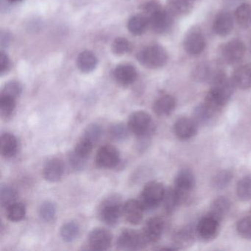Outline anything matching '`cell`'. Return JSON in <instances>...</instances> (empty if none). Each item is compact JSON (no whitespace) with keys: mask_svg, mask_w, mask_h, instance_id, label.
Masks as SVG:
<instances>
[{"mask_svg":"<svg viewBox=\"0 0 251 251\" xmlns=\"http://www.w3.org/2000/svg\"><path fill=\"white\" fill-rule=\"evenodd\" d=\"M236 230L239 236L248 240H251V217L240 219L236 224Z\"/></svg>","mask_w":251,"mask_h":251,"instance_id":"40","label":"cell"},{"mask_svg":"<svg viewBox=\"0 0 251 251\" xmlns=\"http://www.w3.org/2000/svg\"><path fill=\"white\" fill-rule=\"evenodd\" d=\"M23 92V86L20 83L17 81H10L7 83L2 89L1 95L11 97V98H18Z\"/></svg>","mask_w":251,"mask_h":251,"instance_id":"42","label":"cell"},{"mask_svg":"<svg viewBox=\"0 0 251 251\" xmlns=\"http://www.w3.org/2000/svg\"><path fill=\"white\" fill-rule=\"evenodd\" d=\"M164 221L159 217H154L147 221L142 233L148 243L157 242L162 236Z\"/></svg>","mask_w":251,"mask_h":251,"instance_id":"15","label":"cell"},{"mask_svg":"<svg viewBox=\"0 0 251 251\" xmlns=\"http://www.w3.org/2000/svg\"><path fill=\"white\" fill-rule=\"evenodd\" d=\"M15 98L1 95L0 97V114L2 118L8 119L12 116L16 108Z\"/></svg>","mask_w":251,"mask_h":251,"instance_id":"35","label":"cell"},{"mask_svg":"<svg viewBox=\"0 0 251 251\" xmlns=\"http://www.w3.org/2000/svg\"><path fill=\"white\" fill-rule=\"evenodd\" d=\"M17 191L10 186H3L1 188V192H0V202L3 208H7L10 205L17 202Z\"/></svg>","mask_w":251,"mask_h":251,"instance_id":"34","label":"cell"},{"mask_svg":"<svg viewBox=\"0 0 251 251\" xmlns=\"http://www.w3.org/2000/svg\"><path fill=\"white\" fill-rule=\"evenodd\" d=\"M206 47L203 33L198 27H192L187 32L183 39L185 51L192 56L201 55Z\"/></svg>","mask_w":251,"mask_h":251,"instance_id":"8","label":"cell"},{"mask_svg":"<svg viewBox=\"0 0 251 251\" xmlns=\"http://www.w3.org/2000/svg\"><path fill=\"white\" fill-rule=\"evenodd\" d=\"M145 211L140 201L137 200H129L123 205V215L126 220L132 225H138L141 223Z\"/></svg>","mask_w":251,"mask_h":251,"instance_id":"18","label":"cell"},{"mask_svg":"<svg viewBox=\"0 0 251 251\" xmlns=\"http://www.w3.org/2000/svg\"><path fill=\"white\" fill-rule=\"evenodd\" d=\"M150 22V26L157 33H164L171 29L174 16L167 9L159 6L146 16Z\"/></svg>","mask_w":251,"mask_h":251,"instance_id":"7","label":"cell"},{"mask_svg":"<svg viewBox=\"0 0 251 251\" xmlns=\"http://www.w3.org/2000/svg\"><path fill=\"white\" fill-rule=\"evenodd\" d=\"M233 28V16L228 11H222L216 16L213 23V30L217 36H227L231 33Z\"/></svg>","mask_w":251,"mask_h":251,"instance_id":"16","label":"cell"},{"mask_svg":"<svg viewBox=\"0 0 251 251\" xmlns=\"http://www.w3.org/2000/svg\"><path fill=\"white\" fill-rule=\"evenodd\" d=\"M231 80L235 87L243 89V90L251 88V63L238 67L233 71Z\"/></svg>","mask_w":251,"mask_h":251,"instance_id":"20","label":"cell"},{"mask_svg":"<svg viewBox=\"0 0 251 251\" xmlns=\"http://www.w3.org/2000/svg\"><path fill=\"white\" fill-rule=\"evenodd\" d=\"M98 58L93 52L83 51L77 57V65L82 73H89L96 68Z\"/></svg>","mask_w":251,"mask_h":251,"instance_id":"28","label":"cell"},{"mask_svg":"<svg viewBox=\"0 0 251 251\" xmlns=\"http://www.w3.org/2000/svg\"><path fill=\"white\" fill-rule=\"evenodd\" d=\"M246 52V47L240 39L229 41L222 49V57L226 64L230 65L239 64L243 59Z\"/></svg>","mask_w":251,"mask_h":251,"instance_id":"9","label":"cell"},{"mask_svg":"<svg viewBox=\"0 0 251 251\" xmlns=\"http://www.w3.org/2000/svg\"><path fill=\"white\" fill-rule=\"evenodd\" d=\"M236 23L242 28L246 29L251 26V5L242 3L237 7L235 11Z\"/></svg>","mask_w":251,"mask_h":251,"instance_id":"30","label":"cell"},{"mask_svg":"<svg viewBox=\"0 0 251 251\" xmlns=\"http://www.w3.org/2000/svg\"><path fill=\"white\" fill-rule=\"evenodd\" d=\"M176 100L174 97L170 95H163L156 100L154 102V112L160 117L168 116L171 114L176 109Z\"/></svg>","mask_w":251,"mask_h":251,"instance_id":"22","label":"cell"},{"mask_svg":"<svg viewBox=\"0 0 251 251\" xmlns=\"http://www.w3.org/2000/svg\"><path fill=\"white\" fill-rule=\"evenodd\" d=\"M68 158L70 167H71L73 170L78 171V170H81L84 168L86 158L80 156V155L76 154L74 151L70 154Z\"/></svg>","mask_w":251,"mask_h":251,"instance_id":"45","label":"cell"},{"mask_svg":"<svg viewBox=\"0 0 251 251\" xmlns=\"http://www.w3.org/2000/svg\"><path fill=\"white\" fill-rule=\"evenodd\" d=\"M116 82L122 86H128L133 84L137 78L136 69L130 64L118 66L114 71Z\"/></svg>","mask_w":251,"mask_h":251,"instance_id":"19","label":"cell"},{"mask_svg":"<svg viewBox=\"0 0 251 251\" xmlns=\"http://www.w3.org/2000/svg\"><path fill=\"white\" fill-rule=\"evenodd\" d=\"M165 189L162 183L159 182L151 181L147 183L139 200L145 210L153 209L161 204Z\"/></svg>","mask_w":251,"mask_h":251,"instance_id":"4","label":"cell"},{"mask_svg":"<svg viewBox=\"0 0 251 251\" xmlns=\"http://www.w3.org/2000/svg\"><path fill=\"white\" fill-rule=\"evenodd\" d=\"M205 96V103L215 111L223 108L231 98L235 86L231 79L227 78L224 72H221L214 81Z\"/></svg>","mask_w":251,"mask_h":251,"instance_id":"1","label":"cell"},{"mask_svg":"<svg viewBox=\"0 0 251 251\" xmlns=\"http://www.w3.org/2000/svg\"><path fill=\"white\" fill-rule=\"evenodd\" d=\"M233 178V174L229 170H224L215 175L212 180L213 187L217 190H221L228 186Z\"/></svg>","mask_w":251,"mask_h":251,"instance_id":"36","label":"cell"},{"mask_svg":"<svg viewBox=\"0 0 251 251\" xmlns=\"http://www.w3.org/2000/svg\"><path fill=\"white\" fill-rule=\"evenodd\" d=\"M193 239V230L190 227H186L178 230L175 235V241L177 245H186Z\"/></svg>","mask_w":251,"mask_h":251,"instance_id":"44","label":"cell"},{"mask_svg":"<svg viewBox=\"0 0 251 251\" xmlns=\"http://www.w3.org/2000/svg\"><path fill=\"white\" fill-rule=\"evenodd\" d=\"M198 127L193 119L180 117L175 123V135L180 140H189L196 135Z\"/></svg>","mask_w":251,"mask_h":251,"instance_id":"13","label":"cell"},{"mask_svg":"<svg viewBox=\"0 0 251 251\" xmlns=\"http://www.w3.org/2000/svg\"><path fill=\"white\" fill-rule=\"evenodd\" d=\"M10 67V60L5 52H0V73L1 75L8 71Z\"/></svg>","mask_w":251,"mask_h":251,"instance_id":"46","label":"cell"},{"mask_svg":"<svg viewBox=\"0 0 251 251\" xmlns=\"http://www.w3.org/2000/svg\"><path fill=\"white\" fill-rule=\"evenodd\" d=\"M236 195L242 201L251 200V176H245L238 182L236 186Z\"/></svg>","mask_w":251,"mask_h":251,"instance_id":"31","label":"cell"},{"mask_svg":"<svg viewBox=\"0 0 251 251\" xmlns=\"http://www.w3.org/2000/svg\"><path fill=\"white\" fill-rule=\"evenodd\" d=\"M212 64L208 62L198 64L192 72V77L198 82H208L211 83L214 79L221 73V70L213 67Z\"/></svg>","mask_w":251,"mask_h":251,"instance_id":"17","label":"cell"},{"mask_svg":"<svg viewBox=\"0 0 251 251\" xmlns=\"http://www.w3.org/2000/svg\"><path fill=\"white\" fill-rule=\"evenodd\" d=\"M112 51L115 55H123L130 52L131 45L130 42L124 38H117L112 44Z\"/></svg>","mask_w":251,"mask_h":251,"instance_id":"43","label":"cell"},{"mask_svg":"<svg viewBox=\"0 0 251 251\" xmlns=\"http://www.w3.org/2000/svg\"><path fill=\"white\" fill-rule=\"evenodd\" d=\"M196 0H168L167 9L173 16H183L189 14L195 6Z\"/></svg>","mask_w":251,"mask_h":251,"instance_id":"24","label":"cell"},{"mask_svg":"<svg viewBox=\"0 0 251 251\" xmlns=\"http://www.w3.org/2000/svg\"><path fill=\"white\" fill-rule=\"evenodd\" d=\"M94 145L95 144L92 141L83 136L76 144L74 152L83 158H87L89 155L92 153Z\"/></svg>","mask_w":251,"mask_h":251,"instance_id":"38","label":"cell"},{"mask_svg":"<svg viewBox=\"0 0 251 251\" xmlns=\"http://www.w3.org/2000/svg\"><path fill=\"white\" fill-rule=\"evenodd\" d=\"M150 26V22L145 14L133 16L127 23V28L130 33L140 36L145 33Z\"/></svg>","mask_w":251,"mask_h":251,"instance_id":"27","label":"cell"},{"mask_svg":"<svg viewBox=\"0 0 251 251\" xmlns=\"http://www.w3.org/2000/svg\"><path fill=\"white\" fill-rule=\"evenodd\" d=\"M184 201L182 195L176 190V188H168L165 189L163 204L164 209L167 213H173L180 203Z\"/></svg>","mask_w":251,"mask_h":251,"instance_id":"26","label":"cell"},{"mask_svg":"<svg viewBox=\"0 0 251 251\" xmlns=\"http://www.w3.org/2000/svg\"><path fill=\"white\" fill-rule=\"evenodd\" d=\"M64 163L59 158H52L45 164L43 176L45 180L51 183L59 181L64 175Z\"/></svg>","mask_w":251,"mask_h":251,"instance_id":"21","label":"cell"},{"mask_svg":"<svg viewBox=\"0 0 251 251\" xmlns=\"http://www.w3.org/2000/svg\"><path fill=\"white\" fill-rule=\"evenodd\" d=\"M6 209V216L11 222H20L25 217V205L23 202H16L8 206Z\"/></svg>","mask_w":251,"mask_h":251,"instance_id":"33","label":"cell"},{"mask_svg":"<svg viewBox=\"0 0 251 251\" xmlns=\"http://www.w3.org/2000/svg\"><path fill=\"white\" fill-rule=\"evenodd\" d=\"M23 0H7V2L9 3H17V2H22Z\"/></svg>","mask_w":251,"mask_h":251,"instance_id":"47","label":"cell"},{"mask_svg":"<svg viewBox=\"0 0 251 251\" xmlns=\"http://www.w3.org/2000/svg\"><path fill=\"white\" fill-rule=\"evenodd\" d=\"M56 214V206L51 201H45L39 208V215L44 221H52Z\"/></svg>","mask_w":251,"mask_h":251,"instance_id":"39","label":"cell"},{"mask_svg":"<svg viewBox=\"0 0 251 251\" xmlns=\"http://www.w3.org/2000/svg\"><path fill=\"white\" fill-rule=\"evenodd\" d=\"M61 238L66 242L74 241L80 233V227L75 222L70 221L63 225L61 228Z\"/></svg>","mask_w":251,"mask_h":251,"instance_id":"32","label":"cell"},{"mask_svg":"<svg viewBox=\"0 0 251 251\" xmlns=\"http://www.w3.org/2000/svg\"><path fill=\"white\" fill-rule=\"evenodd\" d=\"M123 205L118 196L113 195L106 198L98 210L100 219L108 226H114L123 215Z\"/></svg>","mask_w":251,"mask_h":251,"instance_id":"3","label":"cell"},{"mask_svg":"<svg viewBox=\"0 0 251 251\" xmlns=\"http://www.w3.org/2000/svg\"><path fill=\"white\" fill-rule=\"evenodd\" d=\"M130 133L128 127L123 123H115L109 128V135L111 139L117 142L126 140Z\"/></svg>","mask_w":251,"mask_h":251,"instance_id":"37","label":"cell"},{"mask_svg":"<svg viewBox=\"0 0 251 251\" xmlns=\"http://www.w3.org/2000/svg\"><path fill=\"white\" fill-rule=\"evenodd\" d=\"M1 152L5 158H12L18 152L19 144L14 135L5 133L1 136Z\"/></svg>","mask_w":251,"mask_h":251,"instance_id":"25","label":"cell"},{"mask_svg":"<svg viewBox=\"0 0 251 251\" xmlns=\"http://www.w3.org/2000/svg\"><path fill=\"white\" fill-rule=\"evenodd\" d=\"M230 202L226 197H220L214 200L210 208V215L222 220L230 211Z\"/></svg>","mask_w":251,"mask_h":251,"instance_id":"29","label":"cell"},{"mask_svg":"<svg viewBox=\"0 0 251 251\" xmlns=\"http://www.w3.org/2000/svg\"><path fill=\"white\" fill-rule=\"evenodd\" d=\"M195 186V177L189 169H183L179 171L175 179V188L182 195L183 199Z\"/></svg>","mask_w":251,"mask_h":251,"instance_id":"14","label":"cell"},{"mask_svg":"<svg viewBox=\"0 0 251 251\" xmlns=\"http://www.w3.org/2000/svg\"><path fill=\"white\" fill-rule=\"evenodd\" d=\"M102 127L96 123H92L86 127L83 136L92 141L94 144H96L102 137Z\"/></svg>","mask_w":251,"mask_h":251,"instance_id":"41","label":"cell"},{"mask_svg":"<svg viewBox=\"0 0 251 251\" xmlns=\"http://www.w3.org/2000/svg\"><path fill=\"white\" fill-rule=\"evenodd\" d=\"M217 112V111L203 102L195 108L193 113V120L198 126H206L212 121Z\"/></svg>","mask_w":251,"mask_h":251,"instance_id":"23","label":"cell"},{"mask_svg":"<svg viewBox=\"0 0 251 251\" xmlns=\"http://www.w3.org/2000/svg\"><path fill=\"white\" fill-rule=\"evenodd\" d=\"M143 233L132 229L123 230L117 239V247L119 249L124 251H135L145 248L148 245Z\"/></svg>","mask_w":251,"mask_h":251,"instance_id":"6","label":"cell"},{"mask_svg":"<svg viewBox=\"0 0 251 251\" xmlns=\"http://www.w3.org/2000/svg\"><path fill=\"white\" fill-rule=\"evenodd\" d=\"M137 59L146 68L156 70L166 65L168 61V54L160 45H151L138 53Z\"/></svg>","mask_w":251,"mask_h":251,"instance_id":"2","label":"cell"},{"mask_svg":"<svg viewBox=\"0 0 251 251\" xmlns=\"http://www.w3.org/2000/svg\"><path fill=\"white\" fill-rule=\"evenodd\" d=\"M95 161L97 165L101 168H114L120 163V152L118 150L112 145H103L98 150Z\"/></svg>","mask_w":251,"mask_h":251,"instance_id":"10","label":"cell"},{"mask_svg":"<svg viewBox=\"0 0 251 251\" xmlns=\"http://www.w3.org/2000/svg\"><path fill=\"white\" fill-rule=\"evenodd\" d=\"M127 127L130 133L136 136L147 137L152 131V119L145 111H136L129 117Z\"/></svg>","mask_w":251,"mask_h":251,"instance_id":"5","label":"cell"},{"mask_svg":"<svg viewBox=\"0 0 251 251\" xmlns=\"http://www.w3.org/2000/svg\"><path fill=\"white\" fill-rule=\"evenodd\" d=\"M220 220L213 216L208 215L202 217L196 227L198 236L204 240H211L218 234L220 230Z\"/></svg>","mask_w":251,"mask_h":251,"instance_id":"11","label":"cell"},{"mask_svg":"<svg viewBox=\"0 0 251 251\" xmlns=\"http://www.w3.org/2000/svg\"><path fill=\"white\" fill-rule=\"evenodd\" d=\"M111 233L104 228L94 229L88 238L89 247L95 251H106L111 247Z\"/></svg>","mask_w":251,"mask_h":251,"instance_id":"12","label":"cell"}]
</instances>
